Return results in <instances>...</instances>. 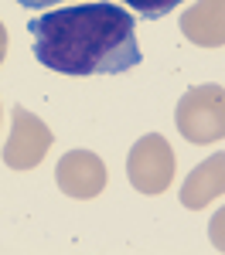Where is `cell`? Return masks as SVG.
<instances>
[{
  "mask_svg": "<svg viewBox=\"0 0 225 255\" xmlns=\"http://www.w3.org/2000/svg\"><path fill=\"white\" fill-rule=\"evenodd\" d=\"M34 58L58 75H126L140 65L137 20L106 0L55 7L27 24Z\"/></svg>",
  "mask_w": 225,
  "mask_h": 255,
  "instance_id": "obj_1",
  "label": "cell"
},
{
  "mask_svg": "<svg viewBox=\"0 0 225 255\" xmlns=\"http://www.w3.org/2000/svg\"><path fill=\"white\" fill-rule=\"evenodd\" d=\"M178 133L195 146L225 139V89L222 85H195L188 89L174 109Z\"/></svg>",
  "mask_w": 225,
  "mask_h": 255,
  "instance_id": "obj_2",
  "label": "cell"
},
{
  "mask_svg": "<svg viewBox=\"0 0 225 255\" xmlns=\"http://www.w3.org/2000/svg\"><path fill=\"white\" fill-rule=\"evenodd\" d=\"M126 177L140 194H164L174 180V150L161 133H147L133 143L126 157Z\"/></svg>",
  "mask_w": 225,
  "mask_h": 255,
  "instance_id": "obj_3",
  "label": "cell"
},
{
  "mask_svg": "<svg viewBox=\"0 0 225 255\" xmlns=\"http://www.w3.org/2000/svg\"><path fill=\"white\" fill-rule=\"evenodd\" d=\"M51 129L41 123L31 109L14 106V126H10V136L3 143V163L10 170H34L44 153L51 150Z\"/></svg>",
  "mask_w": 225,
  "mask_h": 255,
  "instance_id": "obj_4",
  "label": "cell"
},
{
  "mask_svg": "<svg viewBox=\"0 0 225 255\" xmlns=\"http://www.w3.org/2000/svg\"><path fill=\"white\" fill-rule=\"evenodd\" d=\"M55 184L75 201H92L106 191V163L92 150H68L55 167Z\"/></svg>",
  "mask_w": 225,
  "mask_h": 255,
  "instance_id": "obj_5",
  "label": "cell"
},
{
  "mask_svg": "<svg viewBox=\"0 0 225 255\" xmlns=\"http://www.w3.org/2000/svg\"><path fill=\"white\" fill-rule=\"evenodd\" d=\"M181 34L198 48L225 44V0H195L181 14Z\"/></svg>",
  "mask_w": 225,
  "mask_h": 255,
  "instance_id": "obj_6",
  "label": "cell"
},
{
  "mask_svg": "<svg viewBox=\"0 0 225 255\" xmlns=\"http://www.w3.org/2000/svg\"><path fill=\"white\" fill-rule=\"evenodd\" d=\"M222 194H225V153H212L188 174L181 187V204L188 211H202Z\"/></svg>",
  "mask_w": 225,
  "mask_h": 255,
  "instance_id": "obj_7",
  "label": "cell"
},
{
  "mask_svg": "<svg viewBox=\"0 0 225 255\" xmlns=\"http://www.w3.org/2000/svg\"><path fill=\"white\" fill-rule=\"evenodd\" d=\"M130 10H137L140 17H147V20H157V17H164V14H171L181 0H123Z\"/></svg>",
  "mask_w": 225,
  "mask_h": 255,
  "instance_id": "obj_8",
  "label": "cell"
},
{
  "mask_svg": "<svg viewBox=\"0 0 225 255\" xmlns=\"http://www.w3.org/2000/svg\"><path fill=\"white\" fill-rule=\"evenodd\" d=\"M208 238H212V245H215V252L225 255V208L219 215L212 218V225H208Z\"/></svg>",
  "mask_w": 225,
  "mask_h": 255,
  "instance_id": "obj_9",
  "label": "cell"
},
{
  "mask_svg": "<svg viewBox=\"0 0 225 255\" xmlns=\"http://www.w3.org/2000/svg\"><path fill=\"white\" fill-rule=\"evenodd\" d=\"M20 7H31V10H44V7H55V3H65V0H17Z\"/></svg>",
  "mask_w": 225,
  "mask_h": 255,
  "instance_id": "obj_10",
  "label": "cell"
},
{
  "mask_svg": "<svg viewBox=\"0 0 225 255\" xmlns=\"http://www.w3.org/2000/svg\"><path fill=\"white\" fill-rule=\"evenodd\" d=\"M7 58V27H3V20H0V65Z\"/></svg>",
  "mask_w": 225,
  "mask_h": 255,
  "instance_id": "obj_11",
  "label": "cell"
}]
</instances>
